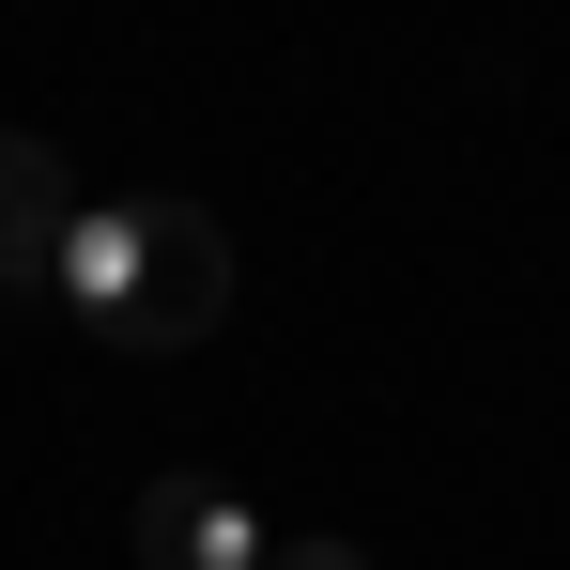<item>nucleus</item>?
Masks as SVG:
<instances>
[{
  "label": "nucleus",
  "mask_w": 570,
  "mask_h": 570,
  "mask_svg": "<svg viewBox=\"0 0 570 570\" xmlns=\"http://www.w3.org/2000/svg\"><path fill=\"white\" fill-rule=\"evenodd\" d=\"M216 324H232V232H216L200 200H139V278H124L108 355H186Z\"/></svg>",
  "instance_id": "nucleus-1"
},
{
  "label": "nucleus",
  "mask_w": 570,
  "mask_h": 570,
  "mask_svg": "<svg viewBox=\"0 0 570 570\" xmlns=\"http://www.w3.org/2000/svg\"><path fill=\"white\" fill-rule=\"evenodd\" d=\"M139 570H263L247 493H232V478H200V463H170L155 493H139Z\"/></svg>",
  "instance_id": "nucleus-2"
},
{
  "label": "nucleus",
  "mask_w": 570,
  "mask_h": 570,
  "mask_svg": "<svg viewBox=\"0 0 570 570\" xmlns=\"http://www.w3.org/2000/svg\"><path fill=\"white\" fill-rule=\"evenodd\" d=\"M62 232H78V186H62V155L0 124V293H47Z\"/></svg>",
  "instance_id": "nucleus-3"
},
{
  "label": "nucleus",
  "mask_w": 570,
  "mask_h": 570,
  "mask_svg": "<svg viewBox=\"0 0 570 570\" xmlns=\"http://www.w3.org/2000/svg\"><path fill=\"white\" fill-rule=\"evenodd\" d=\"M124 278H139V216H94V200H78V232H62L47 293L78 308V340H94V355H108V324H124Z\"/></svg>",
  "instance_id": "nucleus-4"
},
{
  "label": "nucleus",
  "mask_w": 570,
  "mask_h": 570,
  "mask_svg": "<svg viewBox=\"0 0 570 570\" xmlns=\"http://www.w3.org/2000/svg\"><path fill=\"white\" fill-rule=\"evenodd\" d=\"M263 570H371L355 540H263Z\"/></svg>",
  "instance_id": "nucleus-5"
}]
</instances>
